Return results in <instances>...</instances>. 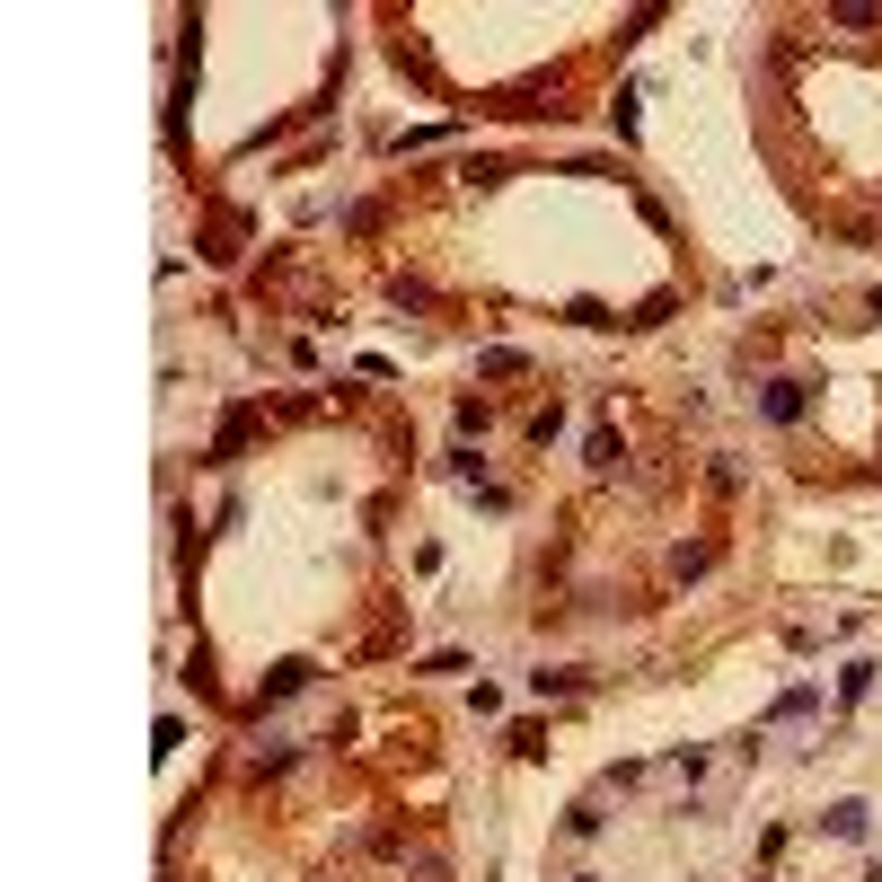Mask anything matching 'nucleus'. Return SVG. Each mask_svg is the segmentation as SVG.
I'll return each mask as SVG.
<instances>
[{
    "label": "nucleus",
    "mask_w": 882,
    "mask_h": 882,
    "mask_svg": "<svg viewBox=\"0 0 882 882\" xmlns=\"http://www.w3.org/2000/svg\"><path fill=\"white\" fill-rule=\"evenodd\" d=\"M759 416H768V424H794V416H803V380H768V388H759Z\"/></svg>",
    "instance_id": "1"
},
{
    "label": "nucleus",
    "mask_w": 882,
    "mask_h": 882,
    "mask_svg": "<svg viewBox=\"0 0 882 882\" xmlns=\"http://www.w3.org/2000/svg\"><path fill=\"white\" fill-rule=\"evenodd\" d=\"M821 830H830V839H865L873 821H865V803H830V811H821Z\"/></svg>",
    "instance_id": "2"
},
{
    "label": "nucleus",
    "mask_w": 882,
    "mask_h": 882,
    "mask_svg": "<svg viewBox=\"0 0 882 882\" xmlns=\"http://www.w3.org/2000/svg\"><path fill=\"white\" fill-rule=\"evenodd\" d=\"M583 459H591V477H609V468H618L627 450H618V433H591V442H583Z\"/></svg>",
    "instance_id": "3"
},
{
    "label": "nucleus",
    "mask_w": 882,
    "mask_h": 882,
    "mask_svg": "<svg viewBox=\"0 0 882 882\" xmlns=\"http://www.w3.org/2000/svg\"><path fill=\"white\" fill-rule=\"evenodd\" d=\"M292 689H309V662H283L274 680H265V698H292Z\"/></svg>",
    "instance_id": "4"
},
{
    "label": "nucleus",
    "mask_w": 882,
    "mask_h": 882,
    "mask_svg": "<svg viewBox=\"0 0 882 882\" xmlns=\"http://www.w3.org/2000/svg\"><path fill=\"white\" fill-rule=\"evenodd\" d=\"M794 715H811V689H785V698L768 706V724H794Z\"/></svg>",
    "instance_id": "5"
},
{
    "label": "nucleus",
    "mask_w": 882,
    "mask_h": 882,
    "mask_svg": "<svg viewBox=\"0 0 882 882\" xmlns=\"http://www.w3.org/2000/svg\"><path fill=\"white\" fill-rule=\"evenodd\" d=\"M574 882H600V873H574Z\"/></svg>",
    "instance_id": "6"
},
{
    "label": "nucleus",
    "mask_w": 882,
    "mask_h": 882,
    "mask_svg": "<svg viewBox=\"0 0 882 882\" xmlns=\"http://www.w3.org/2000/svg\"><path fill=\"white\" fill-rule=\"evenodd\" d=\"M873 309H882V292H873Z\"/></svg>",
    "instance_id": "7"
}]
</instances>
